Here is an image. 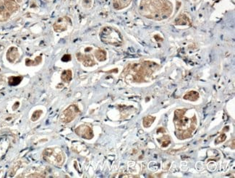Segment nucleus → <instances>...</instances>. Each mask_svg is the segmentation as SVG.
<instances>
[{
	"mask_svg": "<svg viewBox=\"0 0 235 178\" xmlns=\"http://www.w3.org/2000/svg\"><path fill=\"white\" fill-rule=\"evenodd\" d=\"M140 11L147 18L160 21L171 15L172 5L168 0H142Z\"/></svg>",
	"mask_w": 235,
	"mask_h": 178,
	"instance_id": "1",
	"label": "nucleus"
},
{
	"mask_svg": "<svg viewBox=\"0 0 235 178\" xmlns=\"http://www.w3.org/2000/svg\"><path fill=\"white\" fill-rule=\"evenodd\" d=\"M187 110H177L174 113V123L176 129V136L179 139L190 138L192 134L197 127V120L195 115L193 118H188L185 115Z\"/></svg>",
	"mask_w": 235,
	"mask_h": 178,
	"instance_id": "2",
	"label": "nucleus"
},
{
	"mask_svg": "<svg viewBox=\"0 0 235 178\" xmlns=\"http://www.w3.org/2000/svg\"><path fill=\"white\" fill-rule=\"evenodd\" d=\"M156 63L151 61H144L143 63H135L132 66L131 71L133 72L132 75L133 81L136 82H143L145 81V77L149 76L157 67Z\"/></svg>",
	"mask_w": 235,
	"mask_h": 178,
	"instance_id": "3",
	"label": "nucleus"
},
{
	"mask_svg": "<svg viewBox=\"0 0 235 178\" xmlns=\"http://www.w3.org/2000/svg\"><path fill=\"white\" fill-rule=\"evenodd\" d=\"M99 36L101 40L105 44L119 47L121 46L123 43L122 34L117 29L114 28L112 27H104L100 31Z\"/></svg>",
	"mask_w": 235,
	"mask_h": 178,
	"instance_id": "4",
	"label": "nucleus"
},
{
	"mask_svg": "<svg viewBox=\"0 0 235 178\" xmlns=\"http://www.w3.org/2000/svg\"><path fill=\"white\" fill-rule=\"evenodd\" d=\"M43 159L52 165L61 166L65 163V155L59 148H47L43 152Z\"/></svg>",
	"mask_w": 235,
	"mask_h": 178,
	"instance_id": "5",
	"label": "nucleus"
},
{
	"mask_svg": "<svg viewBox=\"0 0 235 178\" xmlns=\"http://www.w3.org/2000/svg\"><path fill=\"white\" fill-rule=\"evenodd\" d=\"M80 113V109L76 105H71L62 112L60 120L63 123H69L72 121Z\"/></svg>",
	"mask_w": 235,
	"mask_h": 178,
	"instance_id": "6",
	"label": "nucleus"
},
{
	"mask_svg": "<svg viewBox=\"0 0 235 178\" xmlns=\"http://www.w3.org/2000/svg\"><path fill=\"white\" fill-rule=\"evenodd\" d=\"M75 132L77 136L84 139H87V140L92 139L94 136L93 129L88 125L83 124L79 125L75 129Z\"/></svg>",
	"mask_w": 235,
	"mask_h": 178,
	"instance_id": "7",
	"label": "nucleus"
},
{
	"mask_svg": "<svg viewBox=\"0 0 235 178\" xmlns=\"http://www.w3.org/2000/svg\"><path fill=\"white\" fill-rule=\"evenodd\" d=\"M19 8L15 0H0V11L8 12L10 14L16 12Z\"/></svg>",
	"mask_w": 235,
	"mask_h": 178,
	"instance_id": "8",
	"label": "nucleus"
},
{
	"mask_svg": "<svg viewBox=\"0 0 235 178\" xmlns=\"http://www.w3.org/2000/svg\"><path fill=\"white\" fill-rule=\"evenodd\" d=\"M70 23H71V21H70L69 17H59L53 26L54 31L57 32V33H61V32L65 31L67 29L68 25Z\"/></svg>",
	"mask_w": 235,
	"mask_h": 178,
	"instance_id": "9",
	"label": "nucleus"
},
{
	"mask_svg": "<svg viewBox=\"0 0 235 178\" xmlns=\"http://www.w3.org/2000/svg\"><path fill=\"white\" fill-rule=\"evenodd\" d=\"M76 56L77 60L80 62L83 63V66H85L86 67H93L95 64L94 59L91 55H84L81 53H77L76 54Z\"/></svg>",
	"mask_w": 235,
	"mask_h": 178,
	"instance_id": "10",
	"label": "nucleus"
},
{
	"mask_svg": "<svg viewBox=\"0 0 235 178\" xmlns=\"http://www.w3.org/2000/svg\"><path fill=\"white\" fill-rule=\"evenodd\" d=\"M19 52H18L17 48L15 47L10 48L7 52V59L10 63H15L17 60V59L19 58Z\"/></svg>",
	"mask_w": 235,
	"mask_h": 178,
	"instance_id": "11",
	"label": "nucleus"
},
{
	"mask_svg": "<svg viewBox=\"0 0 235 178\" xmlns=\"http://www.w3.org/2000/svg\"><path fill=\"white\" fill-rule=\"evenodd\" d=\"M132 0H113V7L115 10H122L130 5Z\"/></svg>",
	"mask_w": 235,
	"mask_h": 178,
	"instance_id": "12",
	"label": "nucleus"
},
{
	"mask_svg": "<svg viewBox=\"0 0 235 178\" xmlns=\"http://www.w3.org/2000/svg\"><path fill=\"white\" fill-rule=\"evenodd\" d=\"M183 98L184 100H189V101H197L198 98H199V93L197 91H190V92H188L187 94L184 95Z\"/></svg>",
	"mask_w": 235,
	"mask_h": 178,
	"instance_id": "13",
	"label": "nucleus"
},
{
	"mask_svg": "<svg viewBox=\"0 0 235 178\" xmlns=\"http://www.w3.org/2000/svg\"><path fill=\"white\" fill-rule=\"evenodd\" d=\"M175 24L180 25V26H184V25H190V20L188 17L185 15H181L175 20Z\"/></svg>",
	"mask_w": 235,
	"mask_h": 178,
	"instance_id": "14",
	"label": "nucleus"
},
{
	"mask_svg": "<svg viewBox=\"0 0 235 178\" xmlns=\"http://www.w3.org/2000/svg\"><path fill=\"white\" fill-rule=\"evenodd\" d=\"M95 57L99 61H104L106 59V52L103 49H98L94 53Z\"/></svg>",
	"mask_w": 235,
	"mask_h": 178,
	"instance_id": "15",
	"label": "nucleus"
},
{
	"mask_svg": "<svg viewBox=\"0 0 235 178\" xmlns=\"http://www.w3.org/2000/svg\"><path fill=\"white\" fill-rule=\"evenodd\" d=\"M61 79L64 82H70L72 80V72L71 70L67 69V70H65L64 72L61 73Z\"/></svg>",
	"mask_w": 235,
	"mask_h": 178,
	"instance_id": "16",
	"label": "nucleus"
},
{
	"mask_svg": "<svg viewBox=\"0 0 235 178\" xmlns=\"http://www.w3.org/2000/svg\"><path fill=\"white\" fill-rule=\"evenodd\" d=\"M22 80V77L17 76V77H10L8 79V84L10 86H17L19 84L21 81Z\"/></svg>",
	"mask_w": 235,
	"mask_h": 178,
	"instance_id": "17",
	"label": "nucleus"
},
{
	"mask_svg": "<svg viewBox=\"0 0 235 178\" xmlns=\"http://www.w3.org/2000/svg\"><path fill=\"white\" fill-rule=\"evenodd\" d=\"M155 120H156V117H154V116H152V115L145 116L143 120V126L145 128H149L150 125L154 123Z\"/></svg>",
	"mask_w": 235,
	"mask_h": 178,
	"instance_id": "18",
	"label": "nucleus"
},
{
	"mask_svg": "<svg viewBox=\"0 0 235 178\" xmlns=\"http://www.w3.org/2000/svg\"><path fill=\"white\" fill-rule=\"evenodd\" d=\"M159 142L161 143L162 147H167L171 143L170 137L169 136H164L162 138H158Z\"/></svg>",
	"mask_w": 235,
	"mask_h": 178,
	"instance_id": "19",
	"label": "nucleus"
},
{
	"mask_svg": "<svg viewBox=\"0 0 235 178\" xmlns=\"http://www.w3.org/2000/svg\"><path fill=\"white\" fill-rule=\"evenodd\" d=\"M42 59L41 56H37L35 59V60L32 61L31 59H26V65L28 66V67H30V66H36L42 62Z\"/></svg>",
	"mask_w": 235,
	"mask_h": 178,
	"instance_id": "20",
	"label": "nucleus"
},
{
	"mask_svg": "<svg viewBox=\"0 0 235 178\" xmlns=\"http://www.w3.org/2000/svg\"><path fill=\"white\" fill-rule=\"evenodd\" d=\"M42 113H43V111L42 110H36L31 116L32 121H33V122L37 121V120L39 119L41 115H42Z\"/></svg>",
	"mask_w": 235,
	"mask_h": 178,
	"instance_id": "21",
	"label": "nucleus"
},
{
	"mask_svg": "<svg viewBox=\"0 0 235 178\" xmlns=\"http://www.w3.org/2000/svg\"><path fill=\"white\" fill-rule=\"evenodd\" d=\"M11 14L8 12L0 11V22H5L10 17Z\"/></svg>",
	"mask_w": 235,
	"mask_h": 178,
	"instance_id": "22",
	"label": "nucleus"
},
{
	"mask_svg": "<svg viewBox=\"0 0 235 178\" xmlns=\"http://www.w3.org/2000/svg\"><path fill=\"white\" fill-rule=\"evenodd\" d=\"M226 138H227V136H226L225 134H221L219 136H218L217 138H216L215 140V143L216 144H218V143H222L223 141H226Z\"/></svg>",
	"mask_w": 235,
	"mask_h": 178,
	"instance_id": "23",
	"label": "nucleus"
},
{
	"mask_svg": "<svg viewBox=\"0 0 235 178\" xmlns=\"http://www.w3.org/2000/svg\"><path fill=\"white\" fill-rule=\"evenodd\" d=\"M71 60V56L70 54H65L61 58V61H64V62H67V61H70Z\"/></svg>",
	"mask_w": 235,
	"mask_h": 178,
	"instance_id": "24",
	"label": "nucleus"
},
{
	"mask_svg": "<svg viewBox=\"0 0 235 178\" xmlns=\"http://www.w3.org/2000/svg\"><path fill=\"white\" fill-rule=\"evenodd\" d=\"M91 4H92V1L91 0H83V5L85 7H91Z\"/></svg>",
	"mask_w": 235,
	"mask_h": 178,
	"instance_id": "25",
	"label": "nucleus"
}]
</instances>
